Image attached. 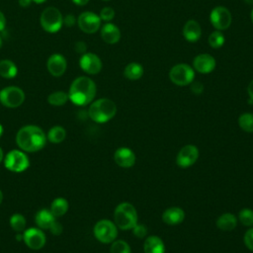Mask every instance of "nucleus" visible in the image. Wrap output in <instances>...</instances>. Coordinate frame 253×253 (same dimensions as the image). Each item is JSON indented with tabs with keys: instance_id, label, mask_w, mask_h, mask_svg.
<instances>
[{
	"instance_id": "f257e3e1",
	"label": "nucleus",
	"mask_w": 253,
	"mask_h": 253,
	"mask_svg": "<svg viewBox=\"0 0 253 253\" xmlns=\"http://www.w3.org/2000/svg\"><path fill=\"white\" fill-rule=\"evenodd\" d=\"M46 135L43 130L33 125L21 127L16 134V142L21 150L26 152H36L43 148L46 143Z\"/></svg>"
},
{
	"instance_id": "f03ea898",
	"label": "nucleus",
	"mask_w": 253,
	"mask_h": 253,
	"mask_svg": "<svg viewBox=\"0 0 253 253\" xmlns=\"http://www.w3.org/2000/svg\"><path fill=\"white\" fill-rule=\"evenodd\" d=\"M96 84L87 76L75 78L69 88L68 98L77 106H86L91 103L96 96Z\"/></svg>"
},
{
	"instance_id": "7ed1b4c3",
	"label": "nucleus",
	"mask_w": 253,
	"mask_h": 253,
	"mask_svg": "<svg viewBox=\"0 0 253 253\" xmlns=\"http://www.w3.org/2000/svg\"><path fill=\"white\" fill-rule=\"evenodd\" d=\"M117 113L116 104L107 98H101L94 101L89 109L88 115L92 121L99 124H104L112 120Z\"/></svg>"
},
{
	"instance_id": "20e7f679",
	"label": "nucleus",
	"mask_w": 253,
	"mask_h": 253,
	"mask_svg": "<svg viewBox=\"0 0 253 253\" xmlns=\"http://www.w3.org/2000/svg\"><path fill=\"white\" fill-rule=\"evenodd\" d=\"M114 220L117 227L123 230L132 229L137 223V212L135 208L126 202L119 204L114 211Z\"/></svg>"
},
{
	"instance_id": "39448f33",
	"label": "nucleus",
	"mask_w": 253,
	"mask_h": 253,
	"mask_svg": "<svg viewBox=\"0 0 253 253\" xmlns=\"http://www.w3.org/2000/svg\"><path fill=\"white\" fill-rule=\"evenodd\" d=\"M40 23L45 32L54 34L61 29L63 25V17L57 8L50 6L42 12Z\"/></svg>"
},
{
	"instance_id": "423d86ee",
	"label": "nucleus",
	"mask_w": 253,
	"mask_h": 253,
	"mask_svg": "<svg viewBox=\"0 0 253 253\" xmlns=\"http://www.w3.org/2000/svg\"><path fill=\"white\" fill-rule=\"evenodd\" d=\"M5 167L16 173H21L27 170L30 166V159L23 150H11L4 158Z\"/></svg>"
},
{
	"instance_id": "0eeeda50",
	"label": "nucleus",
	"mask_w": 253,
	"mask_h": 253,
	"mask_svg": "<svg viewBox=\"0 0 253 253\" xmlns=\"http://www.w3.org/2000/svg\"><path fill=\"white\" fill-rule=\"evenodd\" d=\"M93 232L98 241L108 244L112 243L117 238L118 227L115 222L109 219H101L95 224Z\"/></svg>"
},
{
	"instance_id": "6e6552de",
	"label": "nucleus",
	"mask_w": 253,
	"mask_h": 253,
	"mask_svg": "<svg viewBox=\"0 0 253 253\" xmlns=\"http://www.w3.org/2000/svg\"><path fill=\"white\" fill-rule=\"evenodd\" d=\"M169 78L175 85L186 86L194 81L195 71L186 63H178L170 69Z\"/></svg>"
},
{
	"instance_id": "1a4fd4ad",
	"label": "nucleus",
	"mask_w": 253,
	"mask_h": 253,
	"mask_svg": "<svg viewBox=\"0 0 253 253\" xmlns=\"http://www.w3.org/2000/svg\"><path fill=\"white\" fill-rule=\"evenodd\" d=\"M25 101L24 91L17 86H8L0 91V102L7 108H17Z\"/></svg>"
},
{
	"instance_id": "9d476101",
	"label": "nucleus",
	"mask_w": 253,
	"mask_h": 253,
	"mask_svg": "<svg viewBox=\"0 0 253 253\" xmlns=\"http://www.w3.org/2000/svg\"><path fill=\"white\" fill-rule=\"evenodd\" d=\"M210 20L213 28L217 31H223L229 28L232 17L230 11L224 6L214 7L210 15Z\"/></svg>"
},
{
	"instance_id": "9b49d317",
	"label": "nucleus",
	"mask_w": 253,
	"mask_h": 253,
	"mask_svg": "<svg viewBox=\"0 0 253 253\" xmlns=\"http://www.w3.org/2000/svg\"><path fill=\"white\" fill-rule=\"evenodd\" d=\"M101 21L102 20L97 14L86 11L79 15L77 19V25L82 32L86 34H94L100 29Z\"/></svg>"
},
{
	"instance_id": "f8f14e48",
	"label": "nucleus",
	"mask_w": 253,
	"mask_h": 253,
	"mask_svg": "<svg viewBox=\"0 0 253 253\" xmlns=\"http://www.w3.org/2000/svg\"><path fill=\"white\" fill-rule=\"evenodd\" d=\"M199 158V149L196 145L187 144L183 146L176 157V163L181 168H188L196 163Z\"/></svg>"
},
{
	"instance_id": "ddd939ff",
	"label": "nucleus",
	"mask_w": 253,
	"mask_h": 253,
	"mask_svg": "<svg viewBox=\"0 0 253 253\" xmlns=\"http://www.w3.org/2000/svg\"><path fill=\"white\" fill-rule=\"evenodd\" d=\"M23 240L29 248L39 250L44 246L46 238L45 234L40 228L31 227L26 229L23 233Z\"/></svg>"
},
{
	"instance_id": "4468645a",
	"label": "nucleus",
	"mask_w": 253,
	"mask_h": 253,
	"mask_svg": "<svg viewBox=\"0 0 253 253\" xmlns=\"http://www.w3.org/2000/svg\"><path fill=\"white\" fill-rule=\"evenodd\" d=\"M79 65L84 72L94 75L101 71L102 60L95 53L85 52L81 55V57L79 59Z\"/></svg>"
},
{
	"instance_id": "2eb2a0df",
	"label": "nucleus",
	"mask_w": 253,
	"mask_h": 253,
	"mask_svg": "<svg viewBox=\"0 0 253 253\" xmlns=\"http://www.w3.org/2000/svg\"><path fill=\"white\" fill-rule=\"evenodd\" d=\"M66 67L67 61L60 53H53L46 60L47 71L54 77L61 76L65 72Z\"/></svg>"
},
{
	"instance_id": "dca6fc26",
	"label": "nucleus",
	"mask_w": 253,
	"mask_h": 253,
	"mask_svg": "<svg viewBox=\"0 0 253 253\" xmlns=\"http://www.w3.org/2000/svg\"><path fill=\"white\" fill-rule=\"evenodd\" d=\"M194 69L202 74H208L213 71L216 62L215 59L209 53L198 54L193 60Z\"/></svg>"
},
{
	"instance_id": "f3484780",
	"label": "nucleus",
	"mask_w": 253,
	"mask_h": 253,
	"mask_svg": "<svg viewBox=\"0 0 253 253\" xmlns=\"http://www.w3.org/2000/svg\"><path fill=\"white\" fill-rule=\"evenodd\" d=\"M115 162L123 168H130L135 163L134 152L127 147H120L114 153Z\"/></svg>"
},
{
	"instance_id": "a211bd4d",
	"label": "nucleus",
	"mask_w": 253,
	"mask_h": 253,
	"mask_svg": "<svg viewBox=\"0 0 253 253\" xmlns=\"http://www.w3.org/2000/svg\"><path fill=\"white\" fill-rule=\"evenodd\" d=\"M185 218L184 211L179 207H171L166 209L162 213V220L168 225H177L183 222Z\"/></svg>"
},
{
	"instance_id": "6ab92c4d",
	"label": "nucleus",
	"mask_w": 253,
	"mask_h": 253,
	"mask_svg": "<svg viewBox=\"0 0 253 253\" xmlns=\"http://www.w3.org/2000/svg\"><path fill=\"white\" fill-rule=\"evenodd\" d=\"M183 36L186 41L190 42H196L202 36V28L200 24L195 20H189L183 27Z\"/></svg>"
},
{
	"instance_id": "aec40b11",
	"label": "nucleus",
	"mask_w": 253,
	"mask_h": 253,
	"mask_svg": "<svg viewBox=\"0 0 253 253\" xmlns=\"http://www.w3.org/2000/svg\"><path fill=\"white\" fill-rule=\"evenodd\" d=\"M101 38L107 43H117L121 39V31L115 24L106 23L101 28Z\"/></svg>"
},
{
	"instance_id": "412c9836",
	"label": "nucleus",
	"mask_w": 253,
	"mask_h": 253,
	"mask_svg": "<svg viewBox=\"0 0 253 253\" xmlns=\"http://www.w3.org/2000/svg\"><path fill=\"white\" fill-rule=\"evenodd\" d=\"M144 253H165V244L163 240L156 236H148L143 243Z\"/></svg>"
},
{
	"instance_id": "4be33fe9",
	"label": "nucleus",
	"mask_w": 253,
	"mask_h": 253,
	"mask_svg": "<svg viewBox=\"0 0 253 253\" xmlns=\"http://www.w3.org/2000/svg\"><path fill=\"white\" fill-rule=\"evenodd\" d=\"M35 220H36V224L39 226V228L49 229L50 225L55 220V216L52 214L50 210L42 209L37 212Z\"/></svg>"
},
{
	"instance_id": "5701e85b",
	"label": "nucleus",
	"mask_w": 253,
	"mask_h": 253,
	"mask_svg": "<svg viewBox=\"0 0 253 253\" xmlns=\"http://www.w3.org/2000/svg\"><path fill=\"white\" fill-rule=\"evenodd\" d=\"M237 225V218L230 212H225L219 215L216 219V226L222 231H231Z\"/></svg>"
},
{
	"instance_id": "b1692460",
	"label": "nucleus",
	"mask_w": 253,
	"mask_h": 253,
	"mask_svg": "<svg viewBox=\"0 0 253 253\" xmlns=\"http://www.w3.org/2000/svg\"><path fill=\"white\" fill-rule=\"evenodd\" d=\"M18 73L17 65L10 59L0 60V76L5 79H12Z\"/></svg>"
},
{
	"instance_id": "393cba45",
	"label": "nucleus",
	"mask_w": 253,
	"mask_h": 253,
	"mask_svg": "<svg viewBox=\"0 0 253 253\" xmlns=\"http://www.w3.org/2000/svg\"><path fill=\"white\" fill-rule=\"evenodd\" d=\"M124 75L128 80H138L143 75V67L138 62H130L125 67Z\"/></svg>"
},
{
	"instance_id": "a878e982",
	"label": "nucleus",
	"mask_w": 253,
	"mask_h": 253,
	"mask_svg": "<svg viewBox=\"0 0 253 253\" xmlns=\"http://www.w3.org/2000/svg\"><path fill=\"white\" fill-rule=\"evenodd\" d=\"M68 207V202L64 198H56L51 203L50 211L55 217H59L67 211Z\"/></svg>"
},
{
	"instance_id": "bb28decb",
	"label": "nucleus",
	"mask_w": 253,
	"mask_h": 253,
	"mask_svg": "<svg viewBox=\"0 0 253 253\" xmlns=\"http://www.w3.org/2000/svg\"><path fill=\"white\" fill-rule=\"evenodd\" d=\"M65 136H66L65 129L62 126H52L48 130L46 138H47V140H49L52 143H59L64 140Z\"/></svg>"
},
{
	"instance_id": "cd10ccee",
	"label": "nucleus",
	"mask_w": 253,
	"mask_h": 253,
	"mask_svg": "<svg viewBox=\"0 0 253 253\" xmlns=\"http://www.w3.org/2000/svg\"><path fill=\"white\" fill-rule=\"evenodd\" d=\"M69 100L68 98V93H65L63 91H55L52 92L48 95L47 97V102L52 105V106H62L64 105L67 101Z\"/></svg>"
},
{
	"instance_id": "c85d7f7f",
	"label": "nucleus",
	"mask_w": 253,
	"mask_h": 253,
	"mask_svg": "<svg viewBox=\"0 0 253 253\" xmlns=\"http://www.w3.org/2000/svg\"><path fill=\"white\" fill-rule=\"evenodd\" d=\"M238 125L245 132H253V114L243 113L238 118Z\"/></svg>"
},
{
	"instance_id": "c756f323",
	"label": "nucleus",
	"mask_w": 253,
	"mask_h": 253,
	"mask_svg": "<svg viewBox=\"0 0 253 253\" xmlns=\"http://www.w3.org/2000/svg\"><path fill=\"white\" fill-rule=\"evenodd\" d=\"M9 222H10L11 227L17 232L23 231L26 227V218L21 213L12 214L11 217H10Z\"/></svg>"
},
{
	"instance_id": "7c9ffc66",
	"label": "nucleus",
	"mask_w": 253,
	"mask_h": 253,
	"mask_svg": "<svg viewBox=\"0 0 253 253\" xmlns=\"http://www.w3.org/2000/svg\"><path fill=\"white\" fill-rule=\"evenodd\" d=\"M224 36L220 31H214L212 32L210 37H209V44L212 47V48H219L223 45L224 43Z\"/></svg>"
},
{
	"instance_id": "2f4dec72",
	"label": "nucleus",
	"mask_w": 253,
	"mask_h": 253,
	"mask_svg": "<svg viewBox=\"0 0 253 253\" xmlns=\"http://www.w3.org/2000/svg\"><path fill=\"white\" fill-rule=\"evenodd\" d=\"M238 219L244 226H253V210L247 208L242 209L238 213Z\"/></svg>"
},
{
	"instance_id": "473e14b6",
	"label": "nucleus",
	"mask_w": 253,
	"mask_h": 253,
	"mask_svg": "<svg viewBox=\"0 0 253 253\" xmlns=\"http://www.w3.org/2000/svg\"><path fill=\"white\" fill-rule=\"evenodd\" d=\"M111 253H131L130 246L125 240H115L112 242Z\"/></svg>"
},
{
	"instance_id": "72a5a7b5",
	"label": "nucleus",
	"mask_w": 253,
	"mask_h": 253,
	"mask_svg": "<svg viewBox=\"0 0 253 253\" xmlns=\"http://www.w3.org/2000/svg\"><path fill=\"white\" fill-rule=\"evenodd\" d=\"M99 17H100L101 20H103L105 22H110L115 17V10L113 8H111V7H104L100 11Z\"/></svg>"
},
{
	"instance_id": "f704fd0d",
	"label": "nucleus",
	"mask_w": 253,
	"mask_h": 253,
	"mask_svg": "<svg viewBox=\"0 0 253 253\" xmlns=\"http://www.w3.org/2000/svg\"><path fill=\"white\" fill-rule=\"evenodd\" d=\"M244 244L250 251L253 252V227L252 226L244 234Z\"/></svg>"
},
{
	"instance_id": "c9c22d12",
	"label": "nucleus",
	"mask_w": 253,
	"mask_h": 253,
	"mask_svg": "<svg viewBox=\"0 0 253 253\" xmlns=\"http://www.w3.org/2000/svg\"><path fill=\"white\" fill-rule=\"evenodd\" d=\"M132 232L134 234V236L138 237V238H143L146 235L147 232V228L145 227V225L141 224V223H136L133 227H132Z\"/></svg>"
},
{
	"instance_id": "e433bc0d",
	"label": "nucleus",
	"mask_w": 253,
	"mask_h": 253,
	"mask_svg": "<svg viewBox=\"0 0 253 253\" xmlns=\"http://www.w3.org/2000/svg\"><path fill=\"white\" fill-rule=\"evenodd\" d=\"M63 230V227L61 225V223L59 221H57L56 219L52 222V224L49 227V231L53 234V235H59Z\"/></svg>"
},
{
	"instance_id": "4c0bfd02",
	"label": "nucleus",
	"mask_w": 253,
	"mask_h": 253,
	"mask_svg": "<svg viewBox=\"0 0 253 253\" xmlns=\"http://www.w3.org/2000/svg\"><path fill=\"white\" fill-rule=\"evenodd\" d=\"M191 91L196 95H200L204 91V85L199 81H193L191 83Z\"/></svg>"
},
{
	"instance_id": "58836bf2",
	"label": "nucleus",
	"mask_w": 253,
	"mask_h": 253,
	"mask_svg": "<svg viewBox=\"0 0 253 253\" xmlns=\"http://www.w3.org/2000/svg\"><path fill=\"white\" fill-rule=\"evenodd\" d=\"M76 23V19L74 17V15L72 14H67L66 16H64L63 18V25L66 27H73Z\"/></svg>"
},
{
	"instance_id": "ea45409f",
	"label": "nucleus",
	"mask_w": 253,
	"mask_h": 253,
	"mask_svg": "<svg viewBox=\"0 0 253 253\" xmlns=\"http://www.w3.org/2000/svg\"><path fill=\"white\" fill-rule=\"evenodd\" d=\"M74 49L77 53H80V54H83L86 52V49H87V45L84 42H76L75 44H74Z\"/></svg>"
},
{
	"instance_id": "a19ab883",
	"label": "nucleus",
	"mask_w": 253,
	"mask_h": 253,
	"mask_svg": "<svg viewBox=\"0 0 253 253\" xmlns=\"http://www.w3.org/2000/svg\"><path fill=\"white\" fill-rule=\"evenodd\" d=\"M6 28V18L4 14L0 11V32L4 31Z\"/></svg>"
},
{
	"instance_id": "79ce46f5",
	"label": "nucleus",
	"mask_w": 253,
	"mask_h": 253,
	"mask_svg": "<svg viewBox=\"0 0 253 253\" xmlns=\"http://www.w3.org/2000/svg\"><path fill=\"white\" fill-rule=\"evenodd\" d=\"M247 93H248V95H249V97H250L249 103L252 104V103H253V80L249 83V85H248V87H247Z\"/></svg>"
},
{
	"instance_id": "37998d69",
	"label": "nucleus",
	"mask_w": 253,
	"mask_h": 253,
	"mask_svg": "<svg viewBox=\"0 0 253 253\" xmlns=\"http://www.w3.org/2000/svg\"><path fill=\"white\" fill-rule=\"evenodd\" d=\"M19 5L22 7V8H27L31 5V3L33 2V0H19Z\"/></svg>"
},
{
	"instance_id": "c03bdc74",
	"label": "nucleus",
	"mask_w": 253,
	"mask_h": 253,
	"mask_svg": "<svg viewBox=\"0 0 253 253\" xmlns=\"http://www.w3.org/2000/svg\"><path fill=\"white\" fill-rule=\"evenodd\" d=\"M72 2L78 6H84L89 2V0H72Z\"/></svg>"
},
{
	"instance_id": "a18cd8bd",
	"label": "nucleus",
	"mask_w": 253,
	"mask_h": 253,
	"mask_svg": "<svg viewBox=\"0 0 253 253\" xmlns=\"http://www.w3.org/2000/svg\"><path fill=\"white\" fill-rule=\"evenodd\" d=\"M46 0H33V2H35L36 4H42L44 3Z\"/></svg>"
},
{
	"instance_id": "49530a36",
	"label": "nucleus",
	"mask_w": 253,
	"mask_h": 253,
	"mask_svg": "<svg viewBox=\"0 0 253 253\" xmlns=\"http://www.w3.org/2000/svg\"><path fill=\"white\" fill-rule=\"evenodd\" d=\"M2 159H3V150H2V148L0 147V163H1Z\"/></svg>"
},
{
	"instance_id": "de8ad7c7",
	"label": "nucleus",
	"mask_w": 253,
	"mask_h": 253,
	"mask_svg": "<svg viewBox=\"0 0 253 253\" xmlns=\"http://www.w3.org/2000/svg\"><path fill=\"white\" fill-rule=\"evenodd\" d=\"M2 201H3V194H2V191L0 190V205H1Z\"/></svg>"
},
{
	"instance_id": "09e8293b",
	"label": "nucleus",
	"mask_w": 253,
	"mask_h": 253,
	"mask_svg": "<svg viewBox=\"0 0 253 253\" xmlns=\"http://www.w3.org/2000/svg\"><path fill=\"white\" fill-rule=\"evenodd\" d=\"M2 133H3V126L0 124V137H1Z\"/></svg>"
},
{
	"instance_id": "8fccbe9b",
	"label": "nucleus",
	"mask_w": 253,
	"mask_h": 253,
	"mask_svg": "<svg viewBox=\"0 0 253 253\" xmlns=\"http://www.w3.org/2000/svg\"><path fill=\"white\" fill-rule=\"evenodd\" d=\"M247 4H250V5H253V0H244Z\"/></svg>"
},
{
	"instance_id": "3c124183",
	"label": "nucleus",
	"mask_w": 253,
	"mask_h": 253,
	"mask_svg": "<svg viewBox=\"0 0 253 253\" xmlns=\"http://www.w3.org/2000/svg\"><path fill=\"white\" fill-rule=\"evenodd\" d=\"M251 21H252V23H253V9H252V11H251Z\"/></svg>"
},
{
	"instance_id": "603ef678",
	"label": "nucleus",
	"mask_w": 253,
	"mask_h": 253,
	"mask_svg": "<svg viewBox=\"0 0 253 253\" xmlns=\"http://www.w3.org/2000/svg\"><path fill=\"white\" fill-rule=\"evenodd\" d=\"M1 45H2V40H1V38H0V47H1Z\"/></svg>"
},
{
	"instance_id": "864d4df0",
	"label": "nucleus",
	"mask_w": 253,
	"mask_h": 253,
	"mask_svg": "<svg viewBox=\"0 0 253 253\" xmlns=\"http://www.w3.org/2000/svg\"><path fill=\"white\" fill-rule=\"evenodd\" d=\"M103 1H110V0H103Z\"/></svg>"
}]
</instances>
